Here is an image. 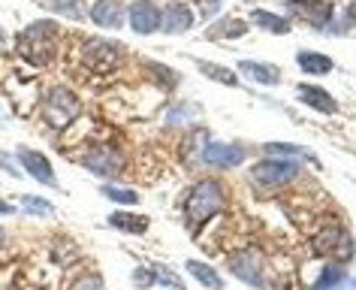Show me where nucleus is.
Masks as SVG:
<instances>
[{"mask_svg": "<svg viewBox=\"0 0 356 290\" xmlns=\"http://www.w3.org/2000/svg\"><path fill=\"white\" fill-rule=\"evenodd\" d=\"M22 209H24V212H28V215H55V209H51V203H46V200H40V197H31V193H28V197H24L22 200Z\"/></svg>", "mask_w": 356, "mask_h": 290, "instance_id": "nucleus-24", "label": "nucleus"}, {"mask_svg": "<svg viewBox=\"0 0 356 290\" xmlns=\"http://www.w3.org/2000/svg\"><path fill=\"white\" fill-rule=\"evenodd\" d=\"M6 239H10V236H6V230H3V227H0V248H3V245H6Z\"/></svg>", "mask_w": 356, "mask_h": 290, "instance_id": "nucleus-30", "label": "nucleus"}, {"mask_svg": "<svg viewBox=\"0 0 356 290\" xmlns=\"http://www.w3.org/2000/svg\"><path fill=\"white\" fill-rule=\"evenodd\" d=\"M130 28L136 33H154L160 31V10L154 0H136L130 6Z\"/></svg>", "mask_w": 356, "mask_h": 290, "instance_id": "nucleus-8", "label": "nucleus"}, {"mask_svg": "<svg viewBox=\"0 0 356 290\" xmlns=\"http://www.w3.org/2000/svg\"><path fill=\"white\" fill-rule=\"evenodd\" d=\"M70 290H103V278L100 275H82Z\"/></svg>", "mask_w": 356, "mask_h": 290, "instance_id": "nucleus-25", "label": "nucleus"}, {"mask_svg": "<svg viewBox=\"0 0 356 290\" xmlns=\"http://www.w3.org/2000/svg\"><path fill=\"white\" fill-rule=\"evenodd\" d=\"M229 272H233L236 278H242L245 284H251V287H263V272H260V260H257V254H254V251L236 254V257L229 260Z\"/></svg>", "mask_w": 356, "mask_h": 290, "instance_id": "nucleus-9", "label": "nucleus"}, {"mask_svg": "<svg viewBox=\"0 0 356 290\" xmlns=\"http://www.w3.org/2000/svg\"><path fill=\"white\" fill-rule=\"evenodd\" d=\"M200 70H202V73H206L209 79H215V82H220V85H236V82H238L236 73H229V70L218 67V64H206V61H200Z\"/></svg>", "mask_w": 356, "mask_h": 290, "instance_id": "nucleus-23", "label": "nucleus"}, {"mask_svg": "<svg viewBox=\"0 0 356 290\" xmlns=\"http://www.w3.org/2000/svg\"><path fill=\"white\" fill-rule=\"evenodd\" d=\"M299 166L293 161H284V157H272V161H263L257 163L251 170V179L257 184H263V188H281V184H287L296 179Z\"/></svg>", "mask_w": 356, "mask_h": 290, "instance_id": "nucleus-4", "label": "nucleus"}, {"mask_svg": "<svg viewBox=\"0 0 356 290\" xmlns=\"http://www.w3.org/2000/svg\"><path fill=\"white\" fill-rule=\"evenodd\" d=\"M296 61H299V67L305 70L308 76H326V73H332V61H329L326 55H317V51H299Z\"/></svg>", "mask_w": 356, "mask_h": 290, "instance_id": "nucleus-16", "label": "nucleus"}, {"mask_svg": "<svg viewBox=\"0 0 356 290\" xmlns=\"http://www.w3.org/2000/svg\"><path fill=\"white\" fill-rule=\"evenodd\" d=\"M238 73H245L248 79L263 82V85H278L281 82V73L272 64H257V61H242V64H238Z\"/></svg>", "mask_w": 356, "mask_h": 290, "instance_id": "nucleus-15", "label": "nucleus"}, {"mask_svg": "<svg viewBox=\"0 0 356 290\" xmlns=\"http://www.w3.org/2000/svg\"><path fill=\"white\" fill-rule=\"evenodd\" d=\"M191 24H193V10L184 3H169L160 13V31H166V33H184V31H191Z\"/></svg>", "mask_w": 356, "mask_h": 290, "instance_id": "nucleus-10", "label": "nucleus"}, {"mask_svg": "<svg viewBox=\"0 0 356 290\" xmlns=\"http://www.w3.org/2000/svg\"><path fill=\"white\" fill-rule=\"evenodd\" d=\"M220 206H224V188H220L218 182H200L197 188L188 193V200H184V215H188V224L191 227H200L206 224L211 215L220 212Z\"/></svg>", "mask_w": 356, "mask_h": 290, "instance_id": "nucleus-1", "label": "nucleus"}, {"mask_svg": "<svg viewBox=\"0 0 356 290\" xmlns=\"http://www.w3.org/2000/svg\"><path fill=\"white\" fill-rule=\"evenodd\" d=\"M133 281H136L139 287H151L157 278H154V272H148V269H136L133 272Z\"/></svg>", "mask_w": 356, "mask_h": 290, "instance_id": "nucleus-28", "label": "nucleus"}, {"mask_svg": "<svg viewBox=\"0 0 356 290\" xmlns=\"http://www.w3.org/2000/svg\"><path fill=\"white\" fill-rule=\"evenodd\" d=\"M15 157H19V166H22V170H28L31 179H37L40 184H49V188H55V184H58L55 170H51V163H49L46 154L33 152V148H19V152H15Z\"/></svg>", "mask_w": 356, "mask_h": 290, "instance_id": "nucleus-7", "label": "nucleus"}, {"mask_svg": "<svg viewBox=\"0 0 356 290\" xmlns=\"http://www.w3.org/2000/svg\"><path fill=\"white\" fill-rule=\"evenodd\" d=\"M55 40L58 28L51 22H37L19 37V51L33 64H49V58L55 55Z\"/></svg>", "mask_w": 356, "mask_h": 290, "instance_id": "nucleus-2", "label": "nucleus"}, {"mask_svg": "<svg viewBox=\"0 0 356 290\" xmlns=\"http://www.w3.org/2000/svg\"><path fill=\"white\" fill-rule=\"evenodd\" d=\"M85 166L97 175H118L121 172V157L115 154L112 148L100 145V148H94V152L85 154Z\"/></svg>", "mask_w": 356, "mask_h": 290, "instance_id": "nucleus-12", "label": "nucleus"}, {"mask_svg": "<svg viewBox=\"0 0 356 290\" xmlns=\"http://www.w3.org/2000/svg\"><path fill=\"white\" fill-rule=\"evenodd\" d=\"M344 281H347L344 266H341V263H332V266L323 269V275L314 281V287H311V290H341Z\"/></svg>", "mask_w": 356, "mask_h": 290, "instance_id": "nucleus-17", "label": "nucleus"}, {"mask_svg": "<svg viewBox=\"0 0 356 290\" xmlns=\"http://www.w3.org/2000/svg\"><path fill=\"white\" fill-rule=\"evenodd\" d=\"M103 197H109L112 203H121V206H136L139 203V193L136 191L118 188V184H103Z\"/></svg>", "mask_w": 356, "mask_h": 290, "instance_id": "nucleus-22", "label": "nucleus"}, {"mask_svg": "<svg viewBox=\"0 0 356 290\" xmlns=\"http://www.w3.org/2000/svg\"><path fill=\"white\" fill-rule=\"evenodd\" d=\"M314 251L323 254V257H329V260L344 263V260L353 257L356 248H353V239L347 236V230H341V227H329V230H323L314 239Z\"/></svg>", "mask_w": 356, "mask_h": 290, "instance_id": "nucleus-5", "label": "nucleus"}, {"mask_svg": "<svg viewBox=\"0 0 356 290\" xmlns=\"http://www.w3.org/2000/svg\"><path fill=\"white\" fill-rule=\"evenodd\" d=\"M0 170L10 172V175H15V179L22 175V166H15V157H13V154H6V152H0Z\"/></svg>", "mask_w": 356, "mask_h": 290, "instance_id": "nucleus-26", "label": "nucleus"}, {"mask_svg": "<svg viewBox=\"0 0 356 290\" xmlns=\"http://www.w3.org/2000/svg\"><path fill=\"white\" fill-rule=\"evenodd\" d=\"M91 22L100 24V28H121L124 24V6L121 0H97L91 6Z\"/></svg>", "mask_w": 356, "mask_h": 290, "instance_id": "nucleus-13", "label": "nucleus"}, {"mask_svg": "<svg viewBox=\"0 0 356 290\" xmlns=\"http://www.w3.org/2000/svg\"><path fill=\"white\" fill-rule=\"evenodd\" d=\"M254 24H260V28H266L269 33H290V24L278 19V15H272V13H266V10H254Z\"/></svg>", "mask_w": 356, "mask_h": 290, "instance_id": "nucleus-21", "label": "nucleus"}, {"mask_svg": "<svg viewBox=\"0 0 356 290\" xmlns=\"http://www.w3.org/2000/svg\"><path fill=\"white\" fill-rule=\"evenodd\" d=\"M350 290H356V281H353V287H350Z\"/></svg>", "mask_w": 356, "mask_h": 290, "instance_id": "nucleus-33", "label": "nucleus"}, {"mask_svg": "<svg viewBox=\"0 0 356 290\" xmlns=\"http://www.w3.org/2000/svg\"><path fill=\"white\" fill-rule=\"evenodd\" d=\"M299 100L305 103V106H314L317 112H323V115H335L338 112V103L323 88H314V85H299Z\"/></svg>", "mask_w": 356, "mask_h": 290, "instance_id": "nucleus-14", "label": "nucleus"}, {"mask_svg": "<svg viewBox=\"0 0 356 290\" xmlns=\"http://www.w3.org/2000/svg\"><path fill=\"white\" fill-rule=\"evenodd\" d=\"M188 272H191V275H197L200 284H206L209 290H220V287H224V281H220L218 272L211 266H206V263H200V260H188Z\"/></svg>", "mask_w": 356, "mask_h": 290, "instance_id": "nucleus-19", "label": "nucleus"}, {"mask_svg": "<svg viewBox=\"0 0 356 290\" xmlns=\"http://www.w3.org/2000/svg\"><path fill=\"white\" fill-rule=\"evenodd\" d=\"M287 10L296 19H305L311 28H326L332 19V3L329 0H287Z\"/></svg>", "mask_w": 356, "mask_h": 290, "instance_id": "nucleus-6", "label": "nucleus"}, {"mask_svg": "<svg viewBox=\"0 0 356 290\" xmlns=\"http://www.w3.org/2000/svg\"><path fill=\"white\" fill-rule=\"evenodd\" d=\"M79 112H82V103H79V97L70 88H51L46 100H42V118L51 127H67Z\"/></svg>", "mask_w": 356, "mask_h": 290, "instance_id": "nucleus-3", "label": "nucleus"}, {"mask_svg": "<svg viewBox=\"0 0 356 290\" xmlns=\"http://www.w3.org/2000/svg\"><path fill=\"white\" fill-rule=\"evenodd\" d=\"M350 19L356 22V0H353V3H350Z\"/></svg>", "mask_w": 356, "mask_h": 290, "instance_id": "nucleus-31", "label": "nucleus"}, {"mask_svg": "<svg viewBox=\"0 0 356 290\" xmlns=\"http://www.w3.org/2000/svg\"><path fill=\"white\" fill-rule=\"evenodd\" d=\"M42 10L49 13H60L67 15V19H79L82 15V6H79V0H37Z\"/></svg>", "mask_w": 356, "mask_h": 290, "instance_id": "nucleus-20", "label": "nucleus"}, {"mask_svg": "<svg viewBox=\"0 0 356 290\" xmlns=\"http://www.w3.org/2000/svg\"><path fill=\"white\" fill-rule=\"evenodd\" d=\"M3 42H6V37H3V31H0V49H3Z\"/></svg>", "mask_w": 356, "mask_h": 290, "instance_id": "nucleus-32", "label": "nucleus"}, {"mask_svg": "<svg viewBox=\"0 0 356 290\" xmlns=\"http://www.w3.org/2000/svg\"><path fill=\"white\" fill-rule=\"evenodd\" d=\"M15 212V209L10 206V203H3V200H0V215H13Z\"/></svg>", "mask_w": 356, "mask_h": 290, "instance_id": "nucleus-29", "label": "nucleus"}, {"mask_svg": "<svg viewBox=\"0 0 356 290\" xmlns=\"http://www.w3.org/2000/svg\"><path fill=\"white\" fill-rule=\"evenodd\" d=\"M202 161L211 163V166H220V170H227V166H236L245 161V152L238 145H224V143H209L202 148Z\"/></svg>", "mask_w": 356, "mask_h": 290, "instance_id": "nucleus-11", "label": "nucleus"}, {"mask_svg": "<svg viewBox=\"0 0 356 290\" xmlns=\"http://www.w3.org/2000/svg\"><path fill=\"white\" fill-rule=\"evenodd\" d=\"M112 227H118L124 233H145L148 230V218L145 215H127V212H115L109 218Z\"/></svg>", "mask_w": 356, "mask_h": 290, "instance_id": "nucleus-18", "label": "nucleus"}, {"mask_svg": "<svg viewBox=\"0 0 356 290\" xmlns=\"http://www.w3.org/2000/svg\"><path fill=\"white\" fill-rule=\"evenodd\" d=\"M266 152H269V154H278V157H296V154H302L299 148H293V145H278V143L266 145Z\"/></svg>", "mask_w": 356, "mask_h": 290, "instance_id": "nucleus-27", "label": "nucleus"}]
</instances>
